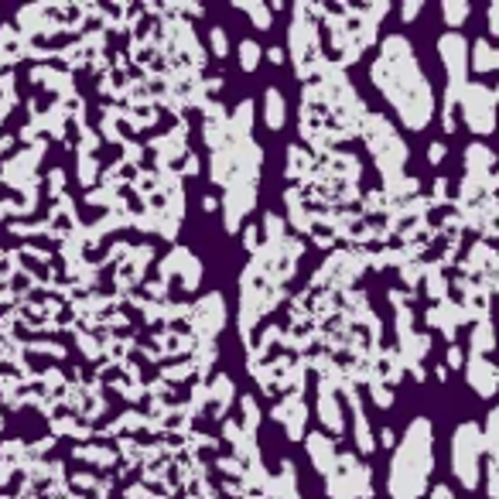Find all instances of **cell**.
<instances>
[{"label": "cell", "instance_id": "obj_26", "mask_svg": "<svg viewBox=\"0 0 499 499\" xmlns=\"http://www.w3.org/2000/svg\"><path fill=\"white\" fill-rule=\"evenodd\" d=\"M431 499H459V496H455L448 486H438V489H431Z\"/></svg>", "mask_w": 499, "mask_h": 499}, {"label": "cell", "instance_id": "obj_10", "mask_svg": "<svg viewBox=\"0 0 499 499\" xmlns=\"http://www.w3.org/2000/svg\"><path fill=\"white\" fill-rule=\"evenodd\" d=\"M318 418H322V424L328 428V431L342 434V428H346V421H342V407H338V400L332 397V390L322 383V390H318Z\"/></svg>", "mask_w": 499, "mask_h": 499}, {"label": "cell", "instance_id": "obj_21", "mask_svg": "<svg viewBox=\"0 0 499 499\" xmlns=\"http://www.w3.org/2000/svg\"><path fill=\"white\" fill-rule=\"evenodd\" d=\"M421 11H424V4H421V0H411V4H404V7H400V17H404V21H414Z\"/></svg>", "mask_w": 499, "mask_h": 499}, {"label": "cell", "instance_id": "obj_28", "mask_svg": "<svg viewBox=\"0 0 499 499\" xmlns=\"http://www.w3.org/2000/svg\"><path fill=\"white\" fill-rule=\"evenodd\" d=\"M448 366H462V352L455 349V346L448 349Z\"/></svg>", "mask_w": 499, "mask_h": 499}, {"label": "cell", "instance_id": "obj_20", "mask_svg": "<svg viewBox=\"0 0 499 499\" xmlns=\"http://www.w3.org/2000/svg\"><path fill=\"white\" fill-rule=\"evenodd\" d=\"M209 41H213V52H216L219 58H226V55H230V45H226V31H223V27H213Z\"/></svg>", "mask_w": 499, "mask_h": 499}, {"label": "cell", "instance_id": "obj_3", "mask_svg": "<svg viewBox=\"0 0 499 499\" xmlns=\"http://www.w3.org/2000/svg\"><path fill=\"white\" fill-rule=\"evenodd\" d=\"M483 455H486V438L475 421H465L455 428L452 438V473L462 483V489H475L483 479Z\"/></svg>", "mask_w": 499, "mask_h": 499}, {"label": "cell", "instance_id": "obj_7", "mask_svg": "<svg viewBox=\"0 0 499 499\" xmlns=\"http://www.w3.org/2000/svg\"><path fill=\"white\" fill-rule=\"evenodd\" d=\"M254 199H256V182L254 185H233V189H226V230L230 233L240 230V219L250 213Z\"/></svg>", "mask_w": 499, "mask_h": 499}, {"label": "cell", "instance_id": "obj_29", "mask_svg": "<svg viewBox=\"0 0 499 499\" xmlns=\"http://www.w3.org/2000/svg\"><path fill=\"white\" fill-rule=\"evenodd\" d=\"M246 250H256V230H254V226L246 230Z\"/></svg>", "mask_w": 499, "mask_h": 499}, {"label": "cell", "instance_id": "obj_22", "mask_svg": "<svg viewBox=\"0 0 499 499\" xmlns=\"http://www.w3.org/2000/svg\"><path fill=\"white\" fill-rule=\"evenodd\" d=\"M369 390H373V397H377V404H379V407L393 404V393H387V390H383V387H379V383H373Z\"/></svg>", "mask_w": 499, "mask_h": 499}, {"label": "cell", "instance_id": "obj_6", "mask_svg": "<svg viewBox=\"0 0 499 499\" xmlns=\"http://www.w3.org/2000/svg\"><path fill=\"white\" fill-rule=\"evenodd\" d=\"M465 379H469V387H473L479 397H493L499 390V366H493L486 356H475L469 359L465 366Z\"/></svg>", "mask_w": 499, "mask_h": 499}, {"label": "cell", "instance_id": "obj_8", "mask_svg": "<svg viewBox=\"0 0 499 499\" xmlns=\"http://www.w3.org/2000/svg\"><path fill=\"white\" fill-rule=\"evenodd\" d=\"M308 455H311V462H315V469H318L322 475L332 473V469H336V462H338L336 442H332L328 434H322V431L308 434Z\"/></svg>", "mask_w": 499, "mask_h": 499}, {"label": "cell", "instance_id": "obj_14", "mask_svg": "<svg viewBox=\"0 0 499 499\" xmlns=\"http://www.w3.org/2000/svg\"><path fill=\"white\" fill-rule=\"evenodd\" d=\"M352 400V418H356V445H359V452H373L377 448V442H373V431H369V421L363 418V411H359V404H356V393H349Z\"/></svg>", "mask_w": 499, "mask_h": 499}, {"label": "cell", "instance_id": "obj_11", "mask_svg": "<svg viewBox=\"0 0 499 499\" xmlns=\"http://www.w3.org/2000/svg\"><path fill=\"white\" fill-rule=\"evenodd\" d=\"M469 66L475 72H496L499 68V48L489 45L486 38H475V45H469Z\"/></svg>", "mask_w": 499, "mask_h": 499}, {"label": "cell", "instance_id": "obj_15", "mask_svg": "<svg viewBox=\"0 0 499 499\" xmlns=\"http://www.w3.org/2000/svg\"><path fill=\"white\" fill-rule=\"evenodd\" d=\"M199 318H205L209 322V336L216 332L219 325H223V297L219 295H209V297H203V305H199Z\"/></svg>", "mask_w": 499, "mask_h": 499}, {"label": "cell", "instance_id": "obj_31", "mask_svg": "<svg viewBox=\"0 0 499 499\" xmlns=\"http://www.w3.org/2000/svg\"><path fill=\"white\" fill-rule=\"evenodd\" d=\"M493 96H496V99H499V86H496V93H493Z\"/></svg>", "mask_w": 499, "mask_h": 499}, {"label": "cell", "instance_id": "obj_5", "mask_svg": "<svg viewBox=\"0 0 499 499\" xmlns=\"http://www.w3.org/2000/svg\"><path fill=\"white\" fill-rule=\"evenodd\" d=\"M459 109L473 134L486 137L496 130V96H493V89H486V86L465 82V89H462L459 96Z\"/></svg>", "mask_w": 499, "mask_h": 499}, {"label": "cell", "instance_id": "obj_17", "mask_svg": "<svg viewBox=\"0 0 499 499\" xmlns=\"http://www.w3.org/2000/svg\"><path fill=\"white\" fill-rule=\"evenodd\" d=\"M469 4H462V0H445L442 4V14H445V21H448V27H459L465 17H469Z\"/></svg>", "mask_w": 499, "mask_h": 499}, {"label": "cell", "instance_id": "obj_9", "mask_svg": "<svg viewBox=\"0 0 499 499\" xmlns=\"http://www.w3.org/2000/svg\"><path fill=\"white\" fill-rule=\"evenodd\" d=\"M274 418H277L284 428H287V434H291V438H301L308 411H305V404H301V397H287V400H284V404L274 411Z\"/></svg>", "mask_w": 499, "mask_h": 499}, {"label": "cell", "instance_id": "obj_2", "mask_svg": "<svg viewBox=\"0 0 499 499\" xmlns=\"http://www.w3.org/2000/svg\"><path fill=\"white\" fill-rule=\"evenodd\" d=\"M434 469V434L431 421L414 418L400 445L393 452L390 465V499H418L428 486Z\"/></svg>", "mask_w": 499, "mask_h": 499}, {"label": "cell", "instance_id": "obj_27", "mask_svg": "<svg viewBox=\"0 0 499 499\" xmlns=\"http://www.w3.org/2000/svg\"><path fill=\"white\" fill-rule=\"evenodd\" d=\"M267 58L274 62V66H284V48H270Z\"/></svg>", "mask_w": 499, "mask_h": 499}, {"label": "cell", "instance_id": "obj_13", "mask_svg": "<svg viewBox=\"0 0 499 499\" xmlns=\"http://www.w3.org/2000/svg\"><path fill=\"white\" fill-rule=\"evenodd\" d=\"M496 164V158H493V151L486 148V144H473V148L465 151V168H469V178H486L489 168Z\"/></svg>", "mask_w": 499, "mask_h": 499}, {"label": "cell", "instance_id": "obj_16", "mask_svg": "<svg viewBox=\"0 0 499 499\" xmlns=\"http://www.w3.org/2000/svg\"><path fill=\"white\" fill-rule=\"evenodd\" d=\"M496 346V336H493V325L489 322H479L473 328V352L475 356H483V352H489Z\"/></svg>", "mask_w": 499, "mask_h": 499}, {"label": "cell", "instance_id": "obj_19", "mask_svg": "<svg viewBox=\"0 0 499 499\" xmlns=\"http://www.w3.org/2000/svg\"><path fill=\"white\" fill-rule=\"evenodd\" d=\"M240 11L250 14V21H254L260 31H270V25H274V17H270V7H264V4H240Z\"/></svg>", "mask_w": 499, "mask_h": 499}, {"label": "cell", "instance_id": "obj_25", "mask_svg": "<svg viewBox=\"0 0 499 499\" xmlns=\"http://www.w3.org/2000/svg\"><path fill=\"white\" fill-rule=\"evenodd\" d=\"M489 31H493V35L499 38V4H493V7H489Z\"/></svg>", "mask_w": 499, "mask_h": 499}, {"label": "cell", "instance_id": "obj_23", "mask_svg": "<svg viewBox=\"0 0 499 499\" xmlns=\"http://www.w3.org/2000/svg\"><path fill=\"white\" fill-rule=\"evenodd\" d=\"M428 158H431V164H442V158H445V144H442V140H434L431 148H428Z\"/></svg>", "mask_w": 499, "mask_h": 499}, {"label": "cell", "instance_id": "obj_24", "mask_svg": "<svg viewBox=\"0 0 499 499\" xmlns=\"http://www.w3.org/2000/svg\"><path fill=\"white\" fill-rule=\"evenodd\" d=\"M244 411H246V431H254V424L260 418H256V411H254V400H250V397H246L244 400Z\"/></svg>", "mask_w": 499, "mask_h": 499}, {"label": "cell", "instance_id": "obj_12", "mask_svg": "<svg viewBox=\"0 0 499 499\" xmlns=\"http://www.w3.org/2000/svg\"><path fill=\"white\" fill-rule=\"evenodd\" d=\"M284 120H287V103H284V93L277 86H270L264 93V123L270 130H281Z\"/></svg>", "mask_w": 499, "mask_h": 499}, {"label": "cell", "instance_id": "obj_18", "mask_svg": "<svg viewBox=\"0 0 499 499\" xmlns=\"http://www.w3.org/2000/svg\"><path fill=\"white\" fill-rule=\"evenodd\" d=\"M260 45H256L254 38L240 41V66H244V72H254L256 66H260Z\"/></svg>", "mask_w": 499, "mask_h": 499}, {"label": "cell", "instance_id": "obj_4", "mask_svg": "<svg viewBox=\"0 0 499 499\" xmlns=\"http://www.w3.org/2000/svg\"><path fill=\"white\" fill-rule=\"evenodd\" d=\"M366 144H369V151H373V158L379 161V168H383V175L387 178H397L400 175V168H404L407 161V148L404 140L393 134V127L383 117H366Z\"/></svg>", "mask_w": 499, "mask_h": 499}, {"label": "cell", "instance_id": "obj_30", "mask_svg": "<svg viewBox=\"0 0 499 499\" xmlns=\"http://www.w3.org/2000/svg\"><path fill=\"white\" fill-rule=\"evenodd\" d=\"M393 442H397V438H393V431H383V434H379V445L393 448Z\"/></svg>", "mask_w": 499, "mask_h": 499}, {"label": "cell", "instance_id": "obj_1", "mask_svg": "<svg viewBox=\"0 0 499 499\" xmlns=\"http://www.w3.org/2000/svg\"><path fill=\"white\" fill-rule=\"evenodd\" d=\"M373 79L387 93V99L397 107V117L404 120L407 130H424L431 123V86H428L424 72L414 62V52H411L404 35L383 38L379 58L373 62Z\"/></svg>", "mask_w": 499, "mask_h": 499}]
</instances>
